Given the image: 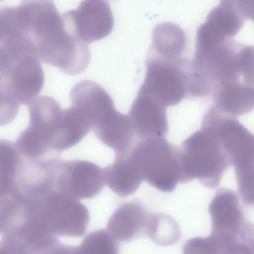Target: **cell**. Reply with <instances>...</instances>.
I'll return each instance as SVG.
<instances>
[{"label": "cell", "mask_w": 254, "mask_h": 254, "mask_svg": "<svg viewBox=\"0 0 254 254\" xmlns=\"http://www.w3.org/2000/svg\"><path fill=\"white\" fill-rule=\"evenodd\" d=\"M42 67L34 48L21 39L4 38L0 43V125L11 122L20 105H28L42 90Z\"/></svg>", "instance_id": "6da1fadb"}, {"label": "cell", "mask_w": 254, "mask_h": 254, "mask_svg": "<svg viewBox=\"0 0 254 254\" xmlns=\"http://www.w3.org/2000/svg\"><path fill=\"white\" fill-rule=\"evenodd\" d=\"M237 194L221 189L211 200L210 235L204 238L209 254H254V224L245 217Z\"/></svg>", "instance_id": "7a4b0ae2"}, {"label": "cell", "mask_w": 254, "mask_h": 254, "mask_svg": "<svg viewBox=\"0 0 254 254\" xmlns=\"http://www.w3.org/2000/svg\"><path fill=\"white\" fill-rule=\"evenodd\" d=\"M138 139L127 154L143 180L161 191H172L182 181L179 148L164 137Z\"/></svg>", "instance_id": "3957f363"}, {"label": "cell", "mask_w": 254, "mask_h": 254, "mask_svg": "<svg viewBox=\"0 0 254 254\" xmlns=\"http://www.w3.org/2000/svg\"><path fill=\"white\" fill-rule=\"evenodd\" d=\"M179 152L183 171L182 183L197 179L207 188H215L233 164L229 148H221L200 131L186 138Z\"/></svg>", "instance_id": "277c9868"}, {"label": "cell", "mask_w": 254, "mask_h": 254, "mask_svg": "<svg viewBox=\"0 0 254 254\" xmlns=\"http://www.w3.org/2000/svg\"><path fill=\"white\" fill-rule=\"evenodd\" d=\"M29 214L57 236L80 237L86 232L89 213L79 199L53 190L25 204Z\"/></svg>", "instance_id": "5b68a950"}, {"label": "cell", "mask_w": 254, "mask_h": 254, "mask_svg": "<svg viewBox=\"0 0 254 254\" xmlns=\"http://www.w3.org/2000/svg\"><path fill=\"white\" fill-rule=\"evenodd\" d=\"M0 254H74L37 219L24 212L0 227Z\"/></svg>", "instance_id": "8992f818"}, {"label": "cell", "mask_w": 254, "mask_h": 254, "mask_svg": "<svg viewBox=\"0 0 254 254\" xmlns=\"http://www.w3.org/2000/svg\"><path fill=\"white\" fill-rule=\"evenodd\" d=\"M27 106L29 123L14 142L17 149L31 159L59 155L53 150L52 142L62 111L59 104L51 97L39 96Z\"/></svg>", "instance_id": "52a82bcc"}, {"label": "cell", "mask_w": 254, "mask_h": 254, "mask_svg": "<svg viewBox=\"0 0 254 254\" xmlns=\"http://www.w3.org/2000/svg\"><path fill=\"white\" fill-rule=\"evenodd\" d=\"M152 53L138 92L166 108L175 106L189 95V61L184 57L170 59Z\"/></svg>", "instance_id": "ba28073f"}, {"label": "cell", "mask_w": 254, "mask_h": 254, "mask_svg": "<svg viewBox=\"0 0 254 254\" xmlns=\"http://www.w3.org/2000/svg\"><path fill=\"white\" fill-rule=\"evenodd\" d=\"M105 184L104 169L82 160L63 161L56 166L54 188L78 199L92 198L98 195Z\"/></svg>", "instance_id": "9c48e42d"}, {"label": "cell", "mask_w": 254, "mask_h": 254, "mask_svg": "<svg viewBox=\"0 0 254 254\" xmlns=\"http://www.w3.org/2000/svg\"><path fill=\"white\" fill-rule=\"evenodd\" d=\"M165 108L150 96L138 92L128 116L138 138L165 137L168 129Z\"/></svg>", "instance_id": "30bf717a"}, {"label": "cell", "mask_w": 254, "mask_h": 254, "mask_svg": "<svg viewBox=\"0 0 254 254\" xmlns=\"http://www.w3.org/2000/svg\"><path fill=\"white\" fill-rule=\"evenodd\" d=\"M150 214L137 201H130L120 206L108 222L107 229L120 242H128L147 236Z\"/></svg>", "instance_id": "8fae6325"}, {"label": "cell", "mask_w": 254, "mask_h": 254, "mask_svg": "<svg viewBox=\"0 0 254 254\" xmlns=\"http://www.w3.org/2000/svg\"><path fill=\"white\" fill-rule=\"evenodd\" d=\"M71 106L80 111L93 127L115 108L109 94L98 83L89 80L77 83L70 93Z\"/></svg>", "instance_id": "7c38bea8"}, {"label": "cell", "mask_w": 254, "mask_h": 254, "mask_svg": "<svg viewBox=\"0 0 254 254\" xmlns=\"http://www.w3.org/2000/svg\"><path fill=\"white\" fill-rule=\"evenodd\" d=\"M92 130L102 143L114 150L115 155H126L135 142L128 116L116 108L106 114Z\"/></svg>", "instance_id": "4fadbf2b"}, {"label": "cell", "mask_w": 254, "mask_h": 254, "mask_svg": "<svg viewBox=\"0 0 254 254\" xmlns=\"http://www.w3.org/2000/svg\"><path fill=\"white\" fill-rule=\"evenodd\" d=\"M91 129L90 122L78 110L71 106L62 110L53 140V150L60 153L72 147Z\"/></svg>", "instance_id": "5bb4252c"}, {"label": "cell", "mask_w": 254, "mask_h": 254, "mask_svg": "<svg viewBox=\"0 0 254 254\" xmlns=\"http://www.w3.org/2000/svg\"><path fill=\"white\" fill-rule=\"evenodd\" d=\"M105 184L120 196L134 193L143 180L128 155H115L113 163L104 169Z\"/></svg>", "instance_id": "9a60e30c"}, {"label": "cell", "mask_w": 254, "mask_h": 254, "mask_svg": "<svg viewBox=\"0 0 254 254\" xmlns=\"http://www.w3.org/2000/svg\"><path fill=\"white\" fill-rule=\"evenodd\" d=\"M246 19L238 8L230 4L220 3L208 14L199 27L213 38L225 40L232 39L241 29Z\"/></svg>", "instance_id": "2e32d148"}, {"label": "cell", "mask_w": 254, "mask_h": 254, "mask_svg": "<svg viewBox=\"0 0 254 254\" xmlns=\"http://www.w3.org/2000/svg\"><path fill=\"white\" fill-rule=\"evenodd\" d=\"M187 42L186 34L180 26L164 22L154 28L151 49L152 53L162 57L177 59L183 57Z\"/></svg>", "instance_id": "e0dca14e"}, {"label": "cell", "mask_w": 254, "mask_h": 254, "mask_svg": "<svg viewBox=\"0 0 254 254\" xmlns=\"http://www.w3.org/2000/svg\"><path fill=\"white\" fill-rule=\"evenodd\" d=\"M180 229L172 218L161 214L150 215L147 236L163 246L174 244L180 238Z\"/></svg>", "instance_id": "ac0fdd59"}, {"label": "cell", "mask_w": 254, "mask_h": 254, "mask_svg": "<svg viewBox=\"0 0 254 254\" xmlns=\"http://www.w3.org/2000/svg\"><path fill=\"white\" fill-rule=\"evenodd\" d=\"M117 242L107 229L94 231L76 246V254H116L119 250Z\"/></svg>", "instance_id": "d6986e66"}]
</instances>
